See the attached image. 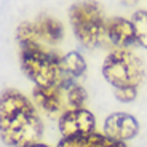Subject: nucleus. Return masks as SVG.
<instances>
[{
	"instance_id": "obj_1",
	"label": "nucleus",
	"mask_w": 147,
	"mask_h": 147,
	"mask_svg": "<svg viewBox=\"0 0 147 147\" xmlns=\"http://www.w3.org/2000/svg\"><path fill=\"white\" fill-rule=\"evenodd\" d=\"M0 133L5 144L11 147H30L38 144L42 121L26 96L15 90L3 93L0 101Z\"/></svg>"
},
{
	"instance_id": "obj_2",
	"label": "nucleus",
	"mask_w": 147,
	"mask_h": 147,
	"mask_svg": "<svg viewBox=\"0 0 147 147\" xmlns=\"http://www.w3.org/2000/svg\"><path fill=\"white\" fill-rule=\"evenodd\" d=\"M75 37L83 47H99L107 38V21L101 5L94 0L75 3L69 11Z\"/></svg>"
},
{
	"instance_id": "obj_3",
	"label": "nucleus",
	"mask_w": 147,
	"mask_h": 147,
	"mask_svg": "<svg viewBox=\"0 0 147 147\" xmlns=\"http://www.w3.org/2000/svg\"><path fill=\"white\" fill-rule=\"evenodd\" d=\"M21 67L35 86H55L63 80L61 56L40 43L21 47Z\"/></svg>"
},
{
	"instance_id": "obj_4",
	"label": "nucleus",
	"mask_w": 147,
	"mask_h": 147,
	"mask_svg": "<svg viewBox=\"0 0 147 147\" xmlns=\"http://www.w3.org/2000/svg\"><path fill=\"white\" fill-rule=\"evenodd\" d=\"M102 75L114 88H138L144 80V66L126 48H115L104 59Z\"/></svg>"
},
{
	"instance_id": "obj_5",
	"label": "nucleus",
	"mask_w": 147,
	"mask_h": 147,
	"mask_svg": "<svg viewBox=\"0 0 147 147\" xmlns=\"http://www.w3.org/2000/svg\"><path fill=\"white\" fill-rule=\"evenodd\" d=\"M58 121L63 138H83L96 133V118L86 109H70Z\"/></svg>"
},
{
	"instance_id": "obj_6",
	"label": "nucleus",
	"mask_w": 147,
	"mask_h": 147,
	"mask_svg": "<svg viewBox=\"0 0 147 147\" xmlns=\"http://www.w3.org/2000/svg\"><path fill=\"white\" fill-rule=\"evenodd\" d=\"M32 98L37 107L51 118L59 120L61 115L69 110L66 93L61 83L55 86H35L32 91Z\"/></svg>"
},
{
	"instance_id": "obj_7",
	"label": "nucleus",
	"mask_w": 147,
	"mask_h": 147,
	"mask_svg": "<svg viewBox=\"0 0 147 147\" xmlns=\"http://www.w3.org/2000/svg\"><path fill=\"white\" fill-rule=\"evenodd\" d=\"M138 131H139L138 120L125 112L112 114L104 121V134H107L112 139L121 141V142L133 139L138 134Z\"/></svg>"
},
{
	"instance_id": "obj_8",
	"label": "nucleus",
	"mask_w": 147,
	"mask_h": 147,
	"mask_svg": "<svg viewBox=\"0 0 147 147\" xmlns=\"http://www.w3.org/2000/svg\"><path fill=\"white\" fill-rule=\"evenodd\" d=\"M107 40L117 48H128L136 43V32L133 22L125 18L107 19Z\"/></svg>"
},
{
	"instance_id": "obj_9",
	"label": "nucleus",
	"mask_w": 147,
	"mask_h": 147,
	"mask_svg": "<svg viewBox=\"0 0 147 147\" xmlns=\"http://www.w3.org/2000/svg\"><path fill=\"white\" fill-rule=\"evenodd\" d=\"M32 24L37 38L42 45H56L63 38V24L58 19L50 18V16H42Z\"/></svg>"
},
{
	"instance_id": "obj_10",
	"label": "nucleus",
	"mask_w": 147,
	"mask_h": 147,
	"mask_svg": "<svg viewBox=\"0 0 147 147\" xmlns=\"http://www.w3.org/2000/svg\"><path fill=\"white\" fill-rule=\"evenodd\" d=\"M58 147H126V144L112 139L107 134L93 133L83 138H63Z\"/></svg>"
},
{
	"instance_id": "obj_11",
	"label": "nucleus",
	"mask_w": 147,
	"mask_h": 147,
	"mask_svg": "<svg viewBox=\"0 0 147 147\" xmlns=\"http://www.w3.org/2000/svg\"><path fill=\"white\" fill-rule=\"evenodd\" d=\"M61 72H63V80L77 82L83 74L86 72V61L83 56L77 51H70L67 55L61 56Z\"/></svg>"
},
{
	"instance_id": "obj_12",
	"label": "nucleus",
	"mask_w": 147,
	"mask_h": 147,
	"mask_svg": "<svg viewBox=\"0 0 147 147\" xmlns=\"http://www.w3.org/2000/svg\"><path fill=\"white\" fill-rule=\"evenodd\" d=\"M66 93L67 106L70 109H85V102H86V91L83 90L82 85H78L77 82L72 80H64L61 82Z\"/></svg>"
},
{
	"instance_id": "obj_13",
	"label": "nucleus",
	"mask_w": 147,
	"mask_h": 147,
	"mask_svg": "<svg viewBox=\"0 0 147 147\" xmlns=\"http://www.w3.org/2000/svg\"><path fill=\"white\" fill-rule=\"evenodd\" d=\"M131 22L134 26V32H136V43L147 48V11H136L133 15Z\"/></svg>"
},
{
	"instance_id": "obj_14",
	"label": "nucleus",
	"mask_w": 147,
	"mask_h": 147,
	"mask_svg": "<svg viewBox=\"0 0 147 147\" xmlns=\"http://www.w3.org/2000/svg\"><path fill=\"white\" fill-rule=\"evenodd\" d=\"M138 94V88H115V98L121 102H131Z\"/></svg>"
},
{
	"instance_id": "obj_15",
	"label": "nucleus",
	"mask_w": 147,
	"mask_h": 147,
	"mask_svg": "<svg viewBox=\"0 0 147 147\" xmlns=\"http://www.w3.org/2000/svg\"><path fill=\"white\" fill-rule=\"evenodd\" d=\"M123 2H125L126 5H134L138 2V0H123Z\"/></svg>"
},
{
	"instance_id": "obj_16",
	"label": "nucleus",
	"mask_w": 147,
	"mask_h": 147,
	"mask_svg": "<svg viewBox=\"0 0 147 147\" xmlns=\"http://www.w3.org/2000/svg\"><path fill=\"white\" fill-rule=\"evenodd\" d=\"M30 147H48V146H45V144H40V142H38V144H34V146H30Z\"/></svg>"
}]
</instances>
